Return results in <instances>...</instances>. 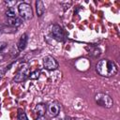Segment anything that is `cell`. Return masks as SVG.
Masks as SVG:
<instances>
[{
	"mask_svg": "<svg viewBox=\"0 0 120 120\" xmlns=\"http://www.w3.org/2000/svg\"><path fill=\"white\" fill-rule=\"evenodd\" d=\"M35 111H36V112H37L39 116H41V115H43L44 112H46V106H45L44 104H42V103H39V104H38V105L36 106Z\"/></svg>",
	"mask_w": 120,
	"mask_h": 120,
	"instance_id": "obj_10",
	"label": "cell"
},
{
	"mask_svg": "<svg viewBox=\"0 0 120 120\" xmlns=\"http://www.w3.org/2000/svg\"><path fill=\"white\" fill-rule=\"evenodd\" d=\"M36 9H37V14L38 17L42 16L44 11H45V8H44V5H43V2L42 1H37L36 2Z\"/></svg>",
	"mask_w": 120,
	"mask_h": 120,
	"instance_id": "obj_9",
	"label": "cell"
},
{
	"mask_svg": "<svg viewBox=\"0 0 120 120\" xmlns=\"http://www.w3.org/2000/svg\"><path fill=\"white\" fill-rule=\"evenodd\" d=\"M22 19L17 18V17L8 19V23H9L10 25H12V26H19V25L22 24Z\"/></svg>",
	"mask_w": 120,
	"mask_h": 120,
	"instance_id": "obj_11",
	"label": "cell"
},
{
	"mask_svg": "<svg viewBox=\"0 0 120 120\" xmlns=\"http://www.w3.org/2000/svg\"><path fill=\"white\" fill-rule=\"evenodd\" d=\"M6 46H7V43H6V42H0V52H1L3 49H5Z\"/></svg>",
	"mask_w": 120,
	"mask_h": 120,
	"instance_id": "obj_15",
	"label": "cell"
},
{
	"mask_svg": "<svg viewBox=\"0 0 120 120\" xmlns=\"http://www.w3.org/2000/svg\"><path fill=\"white\" fill-rule=\"evenodd\" d=\"M96 70L102 77H112L117 73V66L113 61L102 59L98 62Z\"/></svg>",
	"mask_w": 120,
	"mask_h": 120,
	"instance_id": "obj_1",
	"label": "cell"
},
{
	"mask_svg": "<svg viewBox=\"0 0 120 120\" xmlns=\"http://www.w3.org/2000/svg\"><path fill=\"white\" fill-rule=\"evenodd\" d=\"M27 44V35L26 34H22V37L20 38V40L18 42V48L20 51H22L25 49Z\"/></svg>",
	"mask_w": 120,
	"mask_h": 120,
	"instance_id": "obj_8",
	"label": "cell"
},
{
	"mask_svg": "<svg viewBox=\"0 0 120 120\" xmlns=\"http://www.w3.org/2000/svg\"><path fill=\"white\" fill-rule=\"evenodd\" d=\"M51 34L58 41H63L65 39L64 31L58 24H53L51 26Z\"/></svg>",
	"mask_w": 120,
	"mask_h": 120,
	"instance_id": "obj_4",
	"label": "cell"
},
{
	"mask_svg": "<svg viewBox=\"0 0 120 120\" xmlns=\"http://www.w3.org/2000/svg\"><path fill=\"white\" fill-rule=\"evenodd\" d=\"M36 120H47V119H46V117L44 115H41V116H38Z\"/></svg>",
	"mask_w": 120,
	"mask_h": 120,
	"instance_id": "obj_16",
	"label": "cell"
},
{
	"mask_svg": "<svg viewBox=\"0 0 120 120\" xmlns=\"http://www.w3.org/2000/svg\"><path fill=\"white\" fill-rule=\"evenodd\" d=\"M0 78H1V75H0Z\"/></svg>",
	"mask_w": 120,
	"mask_h": 120,
	"instance_id": "obj_18",
	"label": "cell"
},
{
	"mask_svg": "<svg viewBox=\"0 0 120 120\" xmlns=\"http://www.w3.org/2000/svg\"><path fill=\"white\" fill-rule=\"evenodd\" d=\"M18 120H28V118L23 112H20L18 113Z\"/></svg>",
	"mask_w": 120,
	"mask_h": 120,
	"instance_id": "obj_14",
	"label": "cell"
},
{
	"mask_svg": "<svg viewBox=\"0 0 120 120\" xmlns=\"http://www.w3.org/2000/svg\"><path fill=\"white\" fill-rule=\"evenodd\" d=\"M39 74H40V71H39V70H35V71H33V72L29 75V77H30V79H32V80H36V79H38Z\"/></svg>",
	"mask_w": 120,
	"mask_h": 120,
	"instance_id": "obj_13",
	"label": "cell"
},
{
	"mask_svg": "<svg viewBox=\"0 0 120 120\" xmlns=\"http://www.w3.org/2000/svg\"><path fill=\"white\" fill-rule=\"evenodd\" d=\"M61 110V105L57 101H53L49 104L48 106V113L51 117H55L59 114Z\"/></svg>",
	"mask_w": 120,
	"mask_h": 120,
	"instance_id": "obj_7",
	"label": "cell"
},
{
	"mask_svg": "<svg viewBox=\"0 0 120 120\" xmlns=\"http://www.w3.org/2000/svg\"><path fill=\"white\" fill-rule=\"evenodd\" d=\"M63 120H75L74 118H71V117H66L65 119H63Z\"/></svg>",
	"mask_w": 120,
	"mask_h": 120,
	"instance_id": "obj_17",
	"label": "cell"
},
{
	"mask_svg": "<svg viewBox=\"0 0 120 120\" xmlns=\"http://www.w3.org/2000/svg\"><path fill=\"white\" fill-rule=\"evenodd\" d=\"M30 75V70H29V68H27L26 66L25 67H22L19 71L17 72L15 78H14V81L16 82H23L25 81Z\"/></svg>",
	"mask_w": 120,
	"mask_h": 120,
	"instance_id": "obj_5",
	"label": "cell"
},
{
	"mask_svg": "<svg viewBox=\"0 0 120 120\" xmlns=\"http://www.w3.org/2000/svg\"><path fill=\"white\" fill-rule=\"evenodd\" d=\"M6 15H7V17H8V19L15 18L16 17V10H15V8H12V7L8 8V10L6 11Z\"/></svg>",
	"mask_w": 120,
	"mask_h": 120,
	"instance_id": "obj_12",
	"label": "cell"
},
{
	"mask_svg": "<svg viewBox=\"0 0 120 120\" xmlns=\"http://www.w3.org/2000/svg\"><path fill=\"white\" fill-rule=\"evenodd\" d=\"M95 100H96V102H97L98 105L102 106V107H105V108H111L113 105L112 98L109 95L104 94V93H98V94H97L95 96Z\"/></svg>",
	"mask_w": 120,
	"mask_h": 120,
	"instance_id": "obj_2",
	"label": "cell"
},
{
	"mask_svg": "<svg viewBox=\"0 0 120 120\" xmlns=\"http://www.w3.org/2000/svg\"><path fill=\"white\" fill-rule=\"evenodd\" d=\"M43 65H44V68L48 70H54L58 68L57 61L51 55H47L43 58Z\"/></svg>",
	"mask_w": 120,
	"mask_h": 120,
	"instance_id": "obj_6",
	"label": "cell"
},
{
	"mask_svg": "<svg viewBox=\"0 0 120 120\" xmlns=\"http://www.w3.org/2000/svg\"><path fill=\"white\" fill-rule=\"evenodd\" d=\"M18 10L20 13V16L23 20H30L33 17V10L31 8V6L27 3H21L18 7Z\"/></svg>",
	"mask_w": 120,
	"mask_h": 120,
	"instance_id": "obj_3",
	"label": "cell"
},
{
	"mask_svg": "<svg viewBox=\"0 0 120 120\" xmlns=\"http://www.w3.org/2000/svg\"><path fill=\"white\" fill-rule=\"evenodd\" d=\"M0 34H1V32H0Z\"/></svg>",
	"mask_w": 120,
	"mask_h": 120,
	"instance_id": "obj_19",
	"label": "cell"
}]
</instances>
